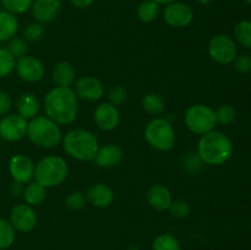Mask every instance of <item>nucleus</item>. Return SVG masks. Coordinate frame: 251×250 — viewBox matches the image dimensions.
I'll list each match as a JSON object with an SVG mask.
<instances>
[{
	"instance_id": "nucleus-16",
	"label": "nucleus",
	"mask_w": 251,
	"mask_h": 250,
	"mask_svg": "<svg viewBox=\"0 0 251 250\" xmlns=\"http://www.w3.org/2000/svg\"><path fill=\"white\" fill-rule=\"evenodd\" d=\"M9 171L15 181L29 183L34 176V163L26 154H15L10 159Z\"/></svg>"
},
{
	"instance_id": "nucleus-24",
	"label": "nucleus",
	"mask_w": 251,
	"mask_h": 250,
	"mask_svg": "<svg viewBox=\"0 0 251 250\" xmlns=\"http://www.w3.org/2000/svg\"><path fill=\"white\" fill-rule=\"evenodd\" d=\"M24 199L27 205L38 206L43 203L47 199V188L37 181H29L28 185L25 186Z\"/></svg>"
},
{
	"instance_id": "nucleus-44",
	"label": "nucleus",
	"mask_w": 251,
	"mask_h": 250,
	"mask_svg": "<svg viewBox=\"0 0 251 250\" xmlns=\"http://www.w3.org/2000/svg\"><path fill=\"white\" fill-rule=\"evenodd\" d=\"M130 250H139V247H137L136 244H132L131 247H130Z\"/></svg>"
},
{
	"instance_id": "nucleus-21",
	"label": "nucleus",
	"mask_w": 251,
	"mask_h": 250,
	"mask_svg": "<svg viewBox=\"0 0 251 250\" xmlns=\"http://www.w3.org/2000/svg\"><path fill=\"white\" fill-rule=\"evenodd\" d=\"M17 114L25 119H33L39 114L41 102L33 93H24L16 100Z\"/></svg>"
},
{
	"instance_id": "nucleus-6",
	"label": "nucleus",
	"mask_w": 251,
	"mask_h": 250,
	"mask_svg": "<svg viewBox=\"0 0 251 250\" xmlns=\"http://www.w3.org/2000/svg\"><path fill=\"white\" fill-rule=\"evenodd\" d=\"M176 130L167 118H153L145 127V140L157 151H171L176 145Z\"/></svg>"
},
{
	"instance_id": "nucleus-46",
	"label": "nucleus",
	"mask_w": 251,
	"mask_h": 250,
	"mask_svg": "<svg viewBox=\"0 0 251 250\" xmlns=\"http://www.w3.org/2000/svg\"><path fill=\"white\" fill-rule=\"evenodd\" d=\"M0 250H2V249H0Z\"/></svg>"
},
{
	"instance_id": "nucleus-25",
	"label": "nucleus",
	"mask_w": 251,
	"mask_h": 250,
	"mask_svg": "<svg viewBox=\"0 0 251 250\" xmlns=\"http://www.w3.org/2000/svg\"><path fill=\"white\" fill-rule=\"evenodd\" d=\"M161 7L154 0H144L137 7V17L144 24H151L159 16Z\"/></svg>"
},
{
	"instance_id": "nucleus-39",
	"label": "nucleus",
	"mask_w": 251,
	"mask_h": 250,
	"mask_svg": "<svg viewBox=\"0 0 251 250\" xmlns=\"http://www.w3.org/2000/svg\"><path fill=\"white\" fill-rule=\"evenodd\" d=\"M12 100L9 93L0 91V115H4L11 109Z\"/></svg>"
},
{
	"instance_id": "nucleus-9",
	"label": "nucleus",
	"mask_w": 251,
	"mask_h": 250,
	"mask_svg": "<svg viewBox=\"0 0 251 250\" xmlns=\"http://www.w3.org/2000/svg\"><path fill=\"white\" fill-rule=\"evenodd\" d=\"M163 19L168 26L174 28H183L189 26L194 20V11L190 5L181 1H174L166 5Z\"/></svg>"
},
{
	"instance_id": "nucleus-7",
	"label": "nucleus",
	"mask_w": 251,
	"mask_h": 250,
	"mask_svg": "<svg viewBox=\"0 0 251 250\" xmlns=\"http://www.w3.org/2000/svg\"><path fill=\"white\" fill-rule=\"evenodd\" d=\"M184 123L194 134L205 135L215 130L217 119L212 108L202 103H196L186 109L184 114Z\"/></svg>"
},
{
	"instance_id": "nucleus-30",
	"label": "nucleus",
	"mask_w": 251,
	"mask_h": 250,
	"mask_svg": "<svg viewBox=\"0 0 251 250\" xmlns=\"http://www.w3.org/2000/svg\"><path fill=\"white\" fill-rule=\"evenodd\" d=\"M6 49L17 60V59L27 55V51H28V42L24 37H14V38H11L9 41V46H7Z\"/></svg>"
},
{
	"instance_id": "nucleus-42",
	"label": "nucleus",
	"mask_w": 251,
	"mask_h": 250,
	"mask_svg": "<svg viewBox=\"0 0 251 250\" xmlns=\"http://www.w3.org/2000/svg\"><path fill=\"white\" fill-rule=\"evenodd\" d=\"M154 1L158 2L159 5H168V4H171V2L176 1V0H154Z\"/></svg>"
},
{
	"instance_id": "nucleus-2",
	"label": "nucleus",
	"mask_w": 251,
	"mask_h": 250,
	"mask_svg": "<svg viewBox=\"0 0 251 250\" xmlns=\"http://www.w3.org/2000/svg\"><path fill=\"white\" fill-rule=\"evenodd\" d=\"M196 153L202 163L208 166H222L229 161L233 154L232 140L223 132L212 130L201 135Z\"/></svg>"
},
{
	"instance_id": "nucleus-26",
	"label": "nucleus",
	"mask_w": 251,
	"mask_h": 250,
	"mask_svg": "<svg viewBox=\"0 0 251 250\" xmlns=\"http://www.w3.org/2000/svg\"><path fill=\"white\" fill-rule=\"evenodd\" d=\"M234 38L240 46L251 49V21L243 20L238 22L234 27Z\"/></svg>"
},
{
	"instance_id": "nucleus-38",
	"label": "nucleus",
	"mask_w": 251,
	"mask_h": 250,
	"mask_svg": "<svg viewBox=\"0 0 251 250\" xmlns=\"http://www.w3.org/2000/svg\"><path fill=\"white\" fill-rule=\"evenodd\" d=\"M202 161L199 157L198 153H189L188 156L184 157V168L189 172H196L200 169Z\"/></svg>"
},
{
	"instance_id": "nucleus-35",
	"label": "nucleus",
	"mask_w": 251,
	"mask_h": 250,
	"mask_svg": "<svg viewBox=\"0 0 251 250\" xmlns=\"http://www.w3.org/2000/svg\"><path fill=\"white\" fill-rule=\"evenodd\" d=\"M190 205L184 200H173L171 207H169L171 215L174 218H178V220L188 217L189 213H190Z\"/></svg>"
},
{
	"instance_id": "nucleus-32",
	"label": "nucleus",
	"mask_w": 251,
	"mask_h": 250,
	"mask_svg": "<svg viewBox=\"0 0 251 250\" xmlns=\"http://www.w3.org/2000/svg\"><path fill=\"white\" fill-rule=\"evenodd\" d=\"M2 7L14 15L25 14L31 9L33 0H0Z\"/></svg>"
},
{
	"instance_id": "nucleus-27",
	"label": "nucleus",
	"mask_w": 251,
	"mask_h": 250,
	"mask_svg": "<svg viewBox=\"0 0 251 250\" xmlns=\"http://www.w3.org/2000/svg\"><path fill=\"white\" fill-rule=\"evenodd\" d=\"M16 239V230L10 221L0 218V249L6 250L11 247Z\"/></svg>"
},
{
	"instance_id": "nucleus-22",
	"label": "nucleus",
	"mask_w": 251,
	"mask_h": 250,
	"mask_svg": "<svg viewBox=\"0 0 251 250\" xmlns=\"http://www.w3.org/2000/svg\"><path fill=\"white\" fill-rule=\"evenodd\" d=\"M19 31V20L11 12L0 11V42H7L16 37Z\"/></svg>"
},
{
	"instance_id": "nucleus-3",
	"label": "nucleus",
	"mask_w": 251,
	"mask_h": 250,
	"mask_svg": "<svg viewBox=\"0 0 251 250\" xmlns=\"http://www.w3.org/2000/svg\"><path fill=\"white\" fill-rule=\"evenodd\" d=\"M64 151L77 161H93L97 154L100 144L93 132L85 129L70 130L63 137Z\"/></svg>"
},
{
	"instance_id": "nucleus-34",
	"label": "nucleus",
	"mask_w": 251,
	"mask_h": 250,
	"mask_svg": "<svg viewBox=\"0 0 251 250\" xmlns=\"http://www.w3.org/2000/svg\"><path fill=\"white\" fill-rule=\"evenodd\" d=\"M86 195L81 191H73L65 200L66 207L71 211H81L86 206Z\"/></svg>"
},
{
	"instance_id": "nucleus-33",
	"label": "nucleus",
	"mask_w": 251,
	"mask_h": 250,
	"mask_svg": "<svg viewBox=\"0 0 251 250\" xmlns=\"http://www.w3.org/2000/svg\"><path fill=\"white\" fill-rule=\"evenodd\" d=\"M216 113V119L217 123L222 125H229L237 118V112H235L234 108L229 104H223L218 108L217 110H215Z\"/></svg>"
},
{
	"instance_id": "nucleus-40",
	"label": "nucleus",
	"mask_w": 251,
	"mask_h": 250,
	"mask_svg": "<svg viewBox=\"0 0 251 250\" xmlns=\"http://www.w3.org/2000/svg\"><path fill=\"white\" fill-rule=\"evenodd\" d=\"M9 191L12 196H15V198H19V196L24 195V191H25L24 184L14 180L11 184H10Z\"/></svg>"
},
{
	"instance_id": "nucleus-1",
	"label": "nucleus",
	"mask_w": 251,
	"mask_h": 250,
	"mask_svg": "<svg viewBox=\"0 0 251 250\" xmlns=\"http://www.w3.org/2000/svg\"><path fill=\"white\" fill-rule=\"evenodd\" d=\"M43 108L56 124H71L78 114V98L71 87H54L44 97Z\"/></svg>"
},
{
	"instance_id": "nucleus-20",
	"label": "nucleus",
	"mask_w": 251,
	"mask_h": 250,
	"mask_svg": "<svg viewBox=\"0 0 251 250\" xmlns=\"http://www.w3.org/2000/svg\"><path fill=\"white\" fill-rule=\"evenodd\" d=\"M51 78L56 87H71L76 81V70L69 61H59L51 70Z\"/></svg>"
},
{
	"instance_id": "nucleus-18",
	"label": "nucleus",
	"mask_w": 251,
	"mask_h": 250,
	"mask_svg": "<svg viewBox=\"0 0 251 250\" xmlns=\"http://www.w3.org/2000/svg\"><path fill=\"white\" fill-rule=\"evenodd\" d=\"M86 199L87 202L98 208L109 207L114 202L115 194L108 185L102 183H97L91 185L86 191Z\"/></svg>"
},
{
	"instance_id": "nucleus-8",
	"label": "nucleus",
	"mask_w": 251,
	"mask_h": 250,
	"mask_svg": "<svg viewBox=\"0 0 251 250\" xmlns=\"http://www.w3.org/2000/svg\"><path fill=\"white\" fill-rule=\"evenodd\" d=\"M208 54L215 63L220 65H229L233 64L238 55L237 43L228 34H216L208 43Z\"/></svg>"
},
{
	"instance_id": "nucleus-29",
	"label": "nucleus",
	"mask_w": 251,
	"mask_h": 250,
	"mask_svg": "<svg viewBox=\"0 0 251 250\" xmlns=\"http://www.w3.org/2000/svg\"><path fill=\"white\" fill-rule=\"evenodd\" d=\"M16 66V59L9 53L6 48L0 47V78L9 76Z\"/></svg>"
},
{
	"instance_id": "nucleus-41",
	"label": "nucleus",
	"mask_w": 251,
	"mask_h": 250,
	"mask_svg": "<svg viewBox=\"0 0 251 250\" xmlns=\"http://www.w3.org/2000/svg\"><path fill=\"white\" fill-rule=\"evenodd\" d=\"M96 0H70V4L76 9H87L92 6Z\"/></svg>"
},
{
	"instance_id": "nucleus-19",
	"label": "nucleus",
	"mask_w": 251,
	"mask_h": 250,
	"mask_svg": "<svg viewBox=\"0 0 251 250\" xmlns=\"http://www.w3.org/2000/svg\"><path fill=\"white\" fill-rule=\"evenodd\" d=\"M146 199L150 206L157 211L169 210L172 202H173V198H172L169 189L162 184H153L150 186L146 193Z\"/></svg>"
},
{
	"instance_id": "nucleus-36",
	"label": "nucleus",
	"mask_w": 251,
	"mask_h": 250,
	"mask_svg": "<svg viewBox=\"0 0 251 250\" xmlns=\"http://www.w3.org/2000/svg\"><path fill=\"white\" fill-rule=\"evenodd\" d=\"M108 98H109V103H112L115 107L124 104L127 100L126 88L123 87V86L120 85L114 86V87H112V90L109 91V93H108Z\"/></svg>"
},
{
	"instance_id": "nucleus-17",
	"label": "nucleus",
	"mask_w": 251,
	"mask_h": 250,
	"mask_svg": "<svg viewBox=\"0 0 251 250\" xmlns=\"http://www.w3.org/2000/svg\"><path fill=\"white\" fill-rule=\"evenodd\" d=\"M124 159V151L119 145L108 144L98 149L95 159L98 167L100 168H114L119 166Z\"/></svg>"
},
{
	"instance_id": "nucleus-37",
	"label": "nucleus",
	"mask_w": 251,
	"mask_h": 250,
	"mask_svg": "<svg viewBox=\"0 0 251 250\" xmlns=\"http://www.w3.org/2000/svg\"><path fill=\"white\" fill-rule=\"evenodd\" d=\"M235 70L242 74H248L251 71V56L249 55H237L233 61Z\"/></svg>"
},
{
	"instance_id": "nucleus-28",
	"label": "nucleus",
	"mask_w": 251,
	"mask_h": 250,
	"mask_svg": "<svg viewBox=\"0 0 251 250\" xmlns=\"http://www.w3.org/2000/svg\"><path fill=\"white\" fill-rule=\"evenodd\" d=\"M152 250H181L180 243L169 233L158 235L152 244Z\"/></svg>"
},
{
	"instance_id": "nucleus-10",
	"label": "nucleus",
	"mask_w": 251,
	"mask_h": 250,
	"mask_svg": "<svg viewBox=\"0 0 251 250\" xmlns=\"http://www.w3.org/2000/svg\"><path fill=\"white\" fill-rule=\"evenodd\" d=\"M27 119L19 114H7L0 120V137L5 141H20L27 135Z\"/></svg>"
},
{
	"instance_id": "nucleus-14",
	"label": "nucleus",
	"mask_w": 251,
	"mask_h": 250,
	"mask_svg": "<svg viewBox=\"0 0 251 250\" xmlns=\"http://www.w3.org/2000/svg\"><path fill=\"white\" fill-rule=\"evenodd\" d=\"M93 119L96 125L103 131H112L117 129L120 122V113L118 107L113 105L112 103L104 102L97 105L93 112Z\"/></svg>"
},
{
	"instance_id": "nucleus-11",
	"label": "nucleus",
	"mask_w": 251,
	"mask_h": 250,
	"mask_svg": "<svg viewBox=\"0 0 251 250\" xmlns=\"http://www.w3.org/2000/svg\"><path fill=\"white\" fill-rule=\"evenodd\" d=\"M10 223L16 232L28 233L37 225V213L32 206L27 203H17L10 212Z\"/></svg>"
},
{
	"instance_id": "nucleus-13",
	"label": "nucleus",
	"mask_w": 251,
	"mask_h": 250,
	"mask_svg": "<svg viewBox=\"0 0 251 250\" xmlns=\"http://www.w3.org/2000/svg\"><path fill=\"white\" fill-rule=\"evenodd\" d=\"M75 91L77 98L88 102L98 100L104 95V85L95 76H83L75 81Z\"/></svg>"
},
{
	"instance_id": "nucleus-43",
	"label": "nucleus",
	"mask_w": 251,
	"mask_h": 250,
	"mask_svg": "<svg viewBox=\"0 0 251 250\" xmlns=\"http://www.w3.org/2000/svg\"><path fill=\"white\" fill-rule=\"evenodd\" d=\"M196 1L201 5H210L213 0H196Z\"/></svg>"
},
{
	"instance_id": "nucleus-12",
	"label": "nucleus",
	"mask_w": 251,
	"mask_h": 250,
	"mask_svg": "<svg viewBox=\"0 0 251 250\" xmlns=\"http://www.w3.org/2000/svg\"><path fill=\"white\" fill-rule=\"evenodd\" d=\"M15 69H16L17 76L22 81L28 83L38 82L46 75V68L43 63L32 55H25L17 59Z\"/></svg>"
},
{
	"instance_id": "nucleus-15",
	"label": "nucleus",
	"mask_w": 251,
	"mask_h": 250,
	"mask_svg": "<svg viewBox=\"0 0 251 250\" xmlns=\"http://www.w3.org/2000/svg\"><path fill=\"white\" fill-rule=\"evenodd\" d=\"M61 0H33L31 12L34 21L44 25L55 20L61 11Z\"/></svg>"
},
{
	"instance_id": "nucleus-45",
	"label": "nucleus",
	"mask_w": 251,
	"mask_h": 250,
	"mask_svg": "<svg viewBox=\"0 0 251 250\" xmlns=\"http://www.w3.org/2000/svg\"><path fill=\"white\" fill-rule=\"evenodd\" d=\"M243 1H245V2H247V4L251 5V0H243Z\"/></svg>"
},
{
	"instance_id": "nucleus-5",
	"label": "nucleus",
	"mask_w": 251,
	"mask_h": 250,
	"mask_svg": "<svg viewBox=\"0 0 251 250\" xmlns=\"http://www.w3.org/2000/svg\"><path fill=\"white\" fill-rule=\"evenodd\" d=\"M69 166L65 159L56 154L46 156L34 166V176L37 183L44 188H56L66 180Z\"/></svg>"
},
{
	"instance_id": "nucleus-23",
	"label": "nucleus",
	"mask_w": 251,
	"mask_h": 250,
	"mask_svg": "<svg viewBox=\"0 0 251 250\" xmlns=\"http://www.w3.org/2000/svg\"><path fill=\"white\" fill-rule=\"evenodd\" d=\"M141 105L144 108L145 112L147 114L152 115V117L157 118L162 115L166 110V102H164L163 97L158 93L149 92L142 97Z\"/></svg>"
},
{
	"instance_id": "nucleus-31",
	"label": "nucleus",
	"mask_w": 251,
	"mask_h": 250,
	"mask_svg": "<svg viewBox=\"0 0 251 250\" xmlns=\"http://www.w3.org/2000/svg\"><path fill=\"white\" fill-rule=\"evenodd\" d=\"M44 34H46L44 25L36 21L27 25L26 28L24 29V38L26 39L28 43H36V42H39L43 38Z\"/></svg>"
},
{
	"instance_id": "nucleus-4",
	"label": "nucleus",
	"mask_w": 251,
	"mask_h": 250,
	"mask_svg": "<svg viewBox=\"0 0 251 250\" xmlns=\"http://www.w3.org/2000/svg\"><path fill=\"white\" fill-rule=\"evenodd\" d=\"M27 136L36 146L46 150L55 149L63 141V134L59 124L47 115H37L27 126Z\"/></svg>"
}]
</instances>
